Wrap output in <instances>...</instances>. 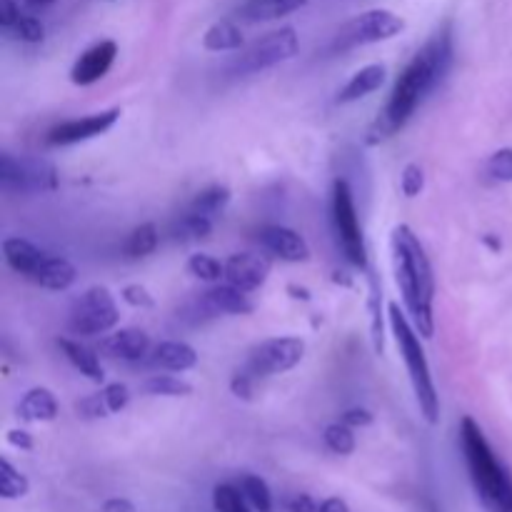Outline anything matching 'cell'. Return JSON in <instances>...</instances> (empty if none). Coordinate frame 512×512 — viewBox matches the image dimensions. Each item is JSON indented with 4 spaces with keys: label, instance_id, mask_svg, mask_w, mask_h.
<instances>
[{
    "label": "cell",
    "instance_id": "obj_29",
    "mask_svg": "<svg viewBox=\"0 0 512 512\" xmlns=\"http://www.w3.org/2000/svg\"><path fill=\"white\" fill-rule=\"evenodd\" d=\"M213 223L215 220L205 218V215L200 213H193V210L188 208L183 215H180L178 223H175V235L183 240L210 238V233H213Z\"/></svg>",
    "mask_w": 512,
    "mask_h": 512
},
{
    "label": "cell",
    "instance_id": "obj_37",
    "mask_svg": "<svg viewBox=\"0 0 512 512\" xmlns=\"http://www.w3.org/2000/svg\"><path fill=\"white\" fill-rule=\"evenodd\" d=\"M75 413H78V418L83 420H98V418H105V415H110V410L108 405H105L103 393H98V395H88V398L78 400V403H75Z\"/></svg>",
    "mask_w": 512,
    "mask_h": 512
},
{
    "label": "cell",
    "instance_id": "obj_3",
    "mask_svg": "<svg viewBox=\"0 0 512 512\" xmlns=\"http://www.w3.org/2000/svg\"><path fill=\"white\" fill-rule=\"evenodd\" d=\"M460 448L483 508L488 512H508L512 508V475L490 448L483 428L470 415L460 423Z\"/></svg>",
    "mask_w": 512,
    "mask_h": 512
},
{
    "label": "cell",
    "instance_id": "obj_9",
    "mask_svg": "<svg viewBox=\"0 0 512 512\" xmlns=\"http://www.w3.org/2000/svg\"><path fill=\"white\" fill-rule=\"evenodd\" d=\"M403 30L405 20L400 18V15H395L393 10H365V13L355 15L353 20H348V23L340 28L338 38H335V48L350 50L363 48V45L385 43V40H393L395 35H400Z\"/></svg>",
    "mask_w": 512,
    "mask_h": 512
},
{
    "label": "cell",
    "instance_id": "obj_15",
    "mask_svg": "<svg viewBox=\"0 0 512 512\" xmlns=\"http://www.w3.org/2000/svg\"><path fill=\"white\" fill-rule=\"evenodd\" d=\"M100 348L110 355V358L128 360V363H138V360H145L153 350V343H150V335L140 328H123L115 330L113 335L100 340Z\"/></svg>",
    "mask_w": 512,
    "mask_h": 512
},
{
    "label": "cell",
    "instance_id": "obj_18",
    "mask_svg": "<svg viewBox=\"0 0 512 512\" xmlns=\"http://www.w3.org/2000/svg\"><path fill=\"white\" fill-rule=\"evenodd\" d=\"M3 255L5 263L15 270L18 275H23L25 280H33V275L38 273L40 263L45 260V250H40L38 245H33L30 240L23 238H5L3 240Z\"/></svg>",
    "mask_w": 512,
    "mask_h": 512
},
{
    "label": "cell",
    "instance_id": "obj_17",
    "mask_svg": "<svg viewBox=\"0 0 512 512\" xmlns=\"http://www.w3.org/2000/svg\"><path fill=\"white\" fill-rule=\"evenodd\" d=\"M148 358L155 368L168 370V373H185L198 365V353L193 345L183 343V340H163L150 350Z\"/></svg>",
    "mask_w": 512,
    "mask_h": 512
},
{
    "label": "cell",
    "instance_id": "obj_33",
    "mask_svg": "<svg viewBox=\"0 0 512 512\" xmlns=\"http://www.w3.org/2000/svg\"><path fill=\"white\" fill-rule=\"evenodd\" d=\"M213 505L218 512H250V503L245 500L243 490L230 483L218 485L213 490Z\"/></svg>",
    "mask_w": 512,
    "mask_h": 512
},
{
    "label": "cell",
    "instance_id": "obj_11",
    "mask_svg": "<svg viewBox=\"0 0 512 512\" xmlns=\"http://www.w3.org/2000/svg\"><path fill=\"white\" fill-rule=\"evenodd\" d=\"M120 120V108L103 110V113L85 115V118H73L65 120V123L55 125L48 133V145L53 148H68V145L85 143V140H93L98 135L108 133L115 123Z\"/></svg>",
    "mask_w": 512,
    "mask_h": 512
},
{
    "label": "cell",
    "instance_id": "obj_22",
    "mask_svg": "<svg viewBox=\"0 0 512 512\" xmlns=\"http://www.w3.org/2000/svg\"><path fill=\"white\" fill-rule=\"evenodd\" d=\"M75 278H78V270H75V265L68 258L48 253L30 283L40 285L45 290H58L60 293V290H68L75 283Z\"/></svg>",
    "mask_w": 512,
    "mask_h": 512
},
{
    "label": "cell",
    "instance_id": "obj_35",
    "mask_svg": "<svg viewBox=\"0 0 512 512\" xmlns=\"http://www.w3.org/2000/svg\"><path fill=\"white\" fill-rule=\"evenodd\" d=\"M400 188H403L405 198H418L425 188V173L418 163H408L400 173Z\"/></svg>",
    "mask_w": 512,
    "mask_h": 512
},
{
    "label": "cell",
    "instance_id": "obj_40",
    "mask_svg": "<svg viewBox=\"0 0 512 512\" xmlns=\"http://www.w3.org/2000/svg\"><path fill=\"white\" fill-rule=\"evenodd\" d=\"M253 380H255V375L248 373V370H240V373H235L233 380H230V390H233L235 398H240V400L253 398Z\"/></svg>",
    "mask_w": 512,
    "mask_h": 512
},
{
    "label": "cell",
    "instance_id": "obj_2",
    "mask_svg": "<svg viewBox=\"0 0 512 512\" xmlns=\"http://www.w3.org/2000/svg\"><path fill=\"white\" fill-rule=\"evenodd\" d=\"M390 250H393L395 283L403 293V303L413 318L415 330L423 338L435 335V273L425 245L410 225H398L390 235Z\"/></svg>",
    "mask_w": 512,
    "mask_h": 512
},
{
    "label": "cell",
    "instance_id": "obj_26",
    "mask_svg": "<svg viewBox=\"0 0 512 512\" xmlns=\"http://www.w3.org/2000/svg\"><path fill=\"white\" fill-rule=\"evenodd\" d=\"M228 205H230V190L225 188V185H210V188L200 190V193L195 195L193 203H190V210L215 220L218 215L225 213Z\"/></svg>",
    "mask_w": 512,
    "mask_h": 512
},
{
    "label": "cell",
    "instance_id": "obj_19",
    "mask_svg": "<svg viewBox=\"0 0 512 512\" xmlns=\"http://www.w3.org/2000/svg\"><path fill=\"white\" fill-rule=\"evenodd\" d=\"M385 75H388V68H385L383 63L365 65V68H360L358 73L343 85V90L338 93V103L348 105V103H355V100L368 98V95H373L375 90L383 88Z\"/></svg>",
    "mask_w": 512,
    "mask_h": 512
},
{
    "label": "cell",
    "instance_id": "obj_41",
    "mask_svg": "<svg viewBox=\"0 0 512 512\" xmlns=\"http://www.w3.org/2000/svg\"><path fill=\"white\" fill-rule=\"evenodd\" d=\"M20 5H18V0H0V28L3 30H13V25L18 23V18H20Z\"/></svg>",
    "mask_w": 512,
    "mask_h": 512
},
{
    "label": "cell",
    "instance_id": "obj_47",
    "mask_svg": "<svg viewBox=\"0 0 512 512\" xmlns=\"http://www.w3.org/2000/svg\"><path fill=\"white\" fill-rule=\"evenodd\" d=\"M288 293L293 295L295 300H310V290L300 288V285H288Z\"/></svg>",
    "mask_w": 512,
    "mask_h": 512
},
{
    "label": "cell",
    "instance_id": "obj_50",
    "mask_svg": "<svg viewBox=\"0 0 512 512\" xmlns=\"http://www.w3.org/2000/svg\"><path fill=\"white\" fill-rule=\"evenodd\" d=\"M508 512H512V508H510V510H508Z\"/></svg>",
    "mask_w": 512,
    "mask_h": 512
},
{
    "label": "cell",
    "instance_id": "obj_36",
    "mask_svg": "<svg viewBox=\"0 0 512 512\" xmlns=\"http://www.w3.org/2000/svg\"><path fill=\"white\" fill-rule=\"evenodd\" d=\"M488 173L500 183H512V148H500L490 155Z\"/></svg>",
    "mask_w": 512,
    "mask_h": 512
},
{
    "label": "cell",
    "instance_id": "obj_48",
    "mask_svg": "<svg viewBox=\"0 0 512 512\" xmlns=\"http://www.w3.org/2000/svg\"><path fill=\"white\" fill-rule=\"evenodd\" d=\"M23 3H25V5H28V8L38 10V8H48V5L58 3V0H23Z\"/></svg>",
    "mask_w": 512,
    "mask_h": 512
},
{
    "label": "cell",
    "instance_id": "obj_14",
    "mask_svg": "<svg viewBox=\"0 0 512 512\" xmlns=\"http://www.w3.org/2000/svg\"><path fill=\"white\" fill-rule=\"evenodd\" d=\"M260 243L275 258L285 263H305L310 260V245L298 230L285 228V225H265L260 230Z\"/></svg>",
    "mask_w": 512,
    "mask_h": 512
},
{
    "label": "cell",
    "instance_id": "obj_6",
    "mask_svg": "<svg viewBox=\"0 0 512 512\" xmlns=\"http://www.w3.org/2000/svg\"><path fill=\"white\" fill-rule=\"evenodd\" d=\"M0 185L5 193L43 195L58 188V170L43 158L28 155H0Z\"/></svg>",
    "mask_w": 512,
    "mask_h": 512
},
{
    "label": "cell",
    "instance_id": "obj_28",
    "mask_svg": "<svg viewBox=\"0 0 512 512\" xmlns=\"http://www.w3.org/2000/svg\"><path fill=\"white\" fill-rule=\"evenodd\" d=\"M240 490H243L245 500L255 512H273V495H270L268 483L258 475H243L240 480Z\"/></svg>",
    "mask_w": 512,
    "mask_h": 512
},
{
    "label": "cell",
    "instance_id": "obj_32",
    "mask_svg": "<svg viewBox=\"0 0 512 512\" xmlns=\"http://www.w3.org/2000/svg\"><path fill=\"white\" fill-rule=\"evenodd\" d=\"M323 440H325V445H328L330 453H335V455H353L355 445H358L355 443L353 428H350V425H345L343 420H340V423L328 425L323 433Z\"/></svg>",
    "mask_w": 512,
    "mask_h": 512
},
{
    "label": "cell",
    "instance_id": "obj_30",
    "mask_svg": "<svg viewBox=\"0 0 512 512\" xmlns=\"http://www.w3.org/2000/svg\"><path fill=\"white\" fill-rule=\"evenodd\" d=\"M30 490L28 478L20 470H15L8 460H0V498L3 500H20Z\"/></svg>",
    "mask_w": 512,
    "mask_h": 512
},
{
    "label": "cell",
    "instance_id": "obj_25",
    "mask_svg": "<svg viewBox=\"0 0 512 512\" xmlns=\"http://www.w3.org/2000/svg\"><path fill=\"white\" fill-rule=\"evenodd\" d=\"M158 243H160V235H158V228H155V223H143L138 225V228L130 230V235L123 243V255L128 260H143L155 253Z\"/></svg>",
    "mask_w": 512,
    "mask_h": 512
},
{
    "label": "cell",
    "instance_id": "obj_38",
    "mask_svg": "<svg viewBox=\"0 0 512 512\" xmlns=\"http://www.w3.org/2000/svg\"><path fill=\"white\" fill-rule=\"evenodd\" d=\"M105 405H108L110 413H120V410L128 408L130 403V390L125 383H110L103 388Z\"/></svg>",
    "mask_w": 512,
    "mask_h": 512
},
{
    "label": "cell",
    "instance_id": "obj_10",
    "mask_svg": "<svg viewBox=\"0 0 512 512\" xmlns=\"http://www.w3.org/2000/svg\"><path fill=\"white\" fill-rule=\"evenodd\" d=\"M305 355V340L295 338V335H285V338H270L263 340L250 350V358L245 370L253 373L255 378H268V375H283L293 370L295 365L303 360Z\"/></svg>",
    "mask_w": 512,
    "mask_h": 512
},
{
    "label": "cell",
    "instance_id": "obj_39",
    "mask_svg": "<svg viewBox=\"0 0 512 512\" xmlns=\"http://www.w3.org/2000/svg\"><path fill=\"white\" fill-rule=\"evenodd\" d=\"M120 295H123V300L130 305V308H140V310L155 308V298L150 295V290L145 288V285H138V283L125 285Z\"/></svg>",
    "mask_w": 512,
    "mask_h": 512
},
{
    "label": "cell",
    "instance_id": "obj_20",
    "mask_svg": "<svg viewBox=\"0 0 512 512\" xmlns=\"http://www.w3.org/2000/svg\"><path fill=\"white\" fill-rule=\"evenodd\" d=\"M58 413L60 405L48 388H30L18 403V418L25 423H50L58 418Z\"/></svg>",
    "mask_w": 512,
    "mask_h": 512
},
{
    "label": "cell",
    "instance_id": "obj_21",
    "mask_svg": "<svg viewBox=\"0 0 512 512\" xmlns=\"http://www.w3.org/2000/svg\"><path fill=\"white\" fill-rule=\"evenodd\" d=\"M58 348L60 353L65 355V360H68L80 375H85V378L93 380V383H103L105 370L93 348H88V345L80 343V340L75 338H58Z\"/></svg>",
    "mask_w": 512,
    "mask_h": 512
},
{
    "label": "cell",
    "instance_id": "obj_13",
    "mask_svg": "<svg viewBox=\"0 0 512 512\" xmlns=\"http://www.w3.org/2000/svg\"><path fill=\"white\" fill-rule=\"evenodd\" d=\"M270 275V260L255 253H235L225 260V280L235 288L253 293L263 288Z\"/></svg>",
    "mask_w": 512,
    "mask_h": 512
},
{
    "label": "cell",
    "instance_id": "obj_31",
    "mask_svg": "<svg viewBox=\"0 0 512 512\" xmlns=\"http://www.w3.org/2000/svg\"><path fill=\"white\" fill-rule=\"evenodd\" d=\"M188 273L203 283H218L220 278H225V263L208 253H195L188 260Z\"/></svg>",
    "mask_w": 512,
    "mask_h": 512
},
{
    "label": "cell",
    "instance_id": "obj_12",
    "mask_svg": "<svg viewBox=\"0 0 512 512\" xmlns=\"http://www.w3.org/2000/svg\"><path fill=\"white\" fill-rule=\"evenodd\" d=\"M115 58H118V43L115 40H100V43L90 45L78 60H75L73 70H70V80L75 85H93L103 80L113 68Z\"/></svg>",
    "mask_w": 512,
    "mask_h": 512
},
{
    "label": "cell",
    "instance_id": "obj_46",
    "mask_svg": "<svg viewBox=\"0 0 512 512\" xmlns=\"http://www.w3.org/2000/svg\"><path fill=\"white\" fill-rule=\"evenodd\" d=\"M318 512H350V508H348V503H345V500L328 498V500H323V503H320Z\"/></svg>",
    "mask_w": 512,
    "mask_h": 512
},
{
    "label": "cell",
    "instance_id": "obj_4",
    "mask_svg": "<svg viewBox=\"0 0 512 512\" xmlns=\"http://www.w3.org/2000/svg\"><path fill=\"white\" fill-rule=\"evenodd\" d=\"M388 320L390 330L395 335V343H398L400 358H403L405 368H408L410 385H413L415 400H418V408L423 413V418L430 425L440 423V398L438 388H435L433 370H430L428 355H425L423 340L420 333L415 330V325H410V320L405 318V313L400 310L398 303L388 305Z\"/></svg>",
    "mask_w": 512,
    "mask_h": 512
},
{
    "label": "cell",
    "instance_id": "obj_45",
    "mask_svg": "<svg viewBox=\"0 0 512 512\" xmlns=\"http://www.w3.org/2000/svg\"><path fill=\"white\" fill-rule=\"evenodd\" d=\"M103 512H138V508H135V505L125 498H110V500H105Z\"/></svg>",
    "mask_w": 512,
    "mask_h": 512
},
{
    "label": "cell",
    "instance_id": "obj_8",
    "mask_svg": "<svg viewBox=\"0 0 512 512\" xmlns=\"http://www.w3.org/2000/svg\"><path fill=\"white\" fill-rule=\"evenodd\" d=\"M300 50V40L295 28H280L273 33L263 35V38L255 40L253 45L243 50V53L235 58L233 73L235 75H253L260 70H268L273 65L285 63V60H293Z\"/></svg>",
    "mask_w": 512,
    "mask_h": 512
},
{
    "label": "cell",
    "instance_id": "obj_1",
    "mask_svg": "<svg viewBox=\"0 0 512 512\" xmlns=\"http://www.w3.org/2000/svg\"><path fill=\"white\" fill-rule=\"evenodd\" d=\"M453 53V28H450V23H445L443 28H438L430 35L428 43L413 55V60L398 75L393 90H390L388 103H385V108L380 110L378 118L373 120V125L365 133V143H385V140H390L398 130H403L408 125V120L423 105V100L450 73Z\"/></svg>",
    "mask_w": 512,
    "mask_h": 512
},
{
    "label": "cell",
    "instance_id": "obj_16",
    "mask_svg": "<svg viewBox=\"0 0 512 512\" xmlns=\"http://www.w3.org/2000/svg\"><path fill=\"white\" fill-rule=\"evenodd\" d=\"M200 305H203V308L213 315H220V313L250 315L255 308V305L250 303L248 293L240 288H235V285H230V283L215 285V288H210L208 293H203Z\"/></svg>",
    "mask_w": 512,
    "mask_h": 512
},
{
    "label": "cell",
    "instance_id": "obj_24",
    "mask_svg": "<svg viewBox=\"0 0 512 512\" xmlns=\"http://www.w3.org/2000/svg\"><path fill=\"white\" fill-rule=\"evenodd\" d=\"M243 45V30L233 20H218L203 35V48L210 53H230V50H240Z\"/></svg>",
    "mask_w": 512,
    "mask_h": 512
},
{
    "label": "cell",
    "instance_id": "obj_49",
    "mask_svg": "<svg viewBox=\"0 0 512 512\" xmlns=\"http://www.w3.org/2000/svg\"><path fill=\"white\" fill-rule=\"evenodd\" d=\"M485 243H488L490 245V248H493V250H500V245H503V243H500V240H495V238H490V235H485Z\"/></svg>",
    "mask_w": 512,
    "mask_h": 512
},
{
    "label": "cell",
    "instance_id": "obj_5",
    "mask_svg": "<svg viewBox=\"0 0 512 512\" xmlns=\"http://www.w3.org/2000/svg\"><path fill=\"white\" fill-rule=\"evenodd\" d=\"M330 213H333V225L335 233H338V243L343 248V255L348 258L350 265L365 270L368 268V248H365L363 225H360L353 188L348 185V180L338 178L333 183Z\"/></svg>",
    "mask_w": 512,
    "mask_h": 512
},
{
    "label": "cell",
    "instance_id": "obj_23",
    "mask_svg": "<svg viewBox=\"0 0 512 512\" xmlns=\"http://www.w3.org/2000/svg\"><path fill=\"white\" fill-rule=\"evenodd\" d=\"M308 0H245L240 8V18L248 23H268V20L285 18V15L300 10Z\"/></svg>",
    "mask_w": 512,
    "mask_h": 512
},
{
    "label": "cell",
    "instance_id": "obj_34",
    "mask_svg": "<svg viewBox=\"0 0 512 512\" xmlns=\"http://www.w3.org/2000/svg\"><path fill=\"white\" fill-rule=\"evenodd\" d=\"M10 33L15 35L18 40H23V43H43L45 38V25L40 23L35 15H20L18 23L13 25V30Z\"/></svg>",
    "mask_w": 512,
    "mask_h": 512
},
{
    "label": "cell",
    "instance_id": "obj_42",
    "mask_svg": "<svg viewBox=\"0 0 512 512\" xmlns=\"http://www.w3.org/2000/svg\"><path fill=\"white\" fill-rule=\"evenodd\" d=\"M343 423L350 428H368L373 425V413L365 408H350L343 413Z\"/></svg>",
    "mask_w": 512,
    "mask_h": 512
},
{
    "label": "cell",
    "instance_id": "obj_27",
    "mask_svg": "<svg viewBox=\"0 0 512 512\" xmlns=\"http://www.w3.org/2000/svg\"><path fill=\"white\" fill-rule=\"evenodd\" d=\"M143 390L155 398H188V395H193V385L175 378V375H153V378L145 380Z\"/></svg>",
    "mask_w": 512,
    "mask_h": 512
},
{
    "label": "cell",
    "instance_id": "obj_43",
    "mask_svg": "<svg viewBox=\"0 0 512 512\" xmlns=\"http://www.w3.org/2000/svg\"><path fill=\"white\" fill-rule=\"evenodd\" d=\"M285 508H288V512H318L320 505L315 503L310 495L298 493L293 495V498H288V505H285Z\"/></svg>",
    "mask_w": 512,
    "mask_h": 512
},
{
    "label": "cell",
    "instance_id": "obj_44",
    "mask_svg": "<svg viewBox=\"0 0 512 512\" xmlns=\"http://www.w3.org/2000/svg\"><path fill=\"white\" fill-rule=\"evenodd\" d=\"M8 443L18 450H33V438L25 430H8Z\"/></svg>",
    "mask_w": 512,
    "mask_h": 512
},
{
    "label": "cell",
    "instance_id": "obj_7",
    "mask_svg": "<svg viewBox=\"0 0 512 512\" xmlns=\"http://www.w3.org/2000/svg\"><path fill=\"white\" fill-rule=\"evenodd\" d=\"M120 323V310L115 305L113 293L103 285H93L85 290L70 310V330L73 335H85V338H95V335H105Z\"/></svg>",
    "mask_w": 512,
    "mask_h": 512
}]
</instances>
